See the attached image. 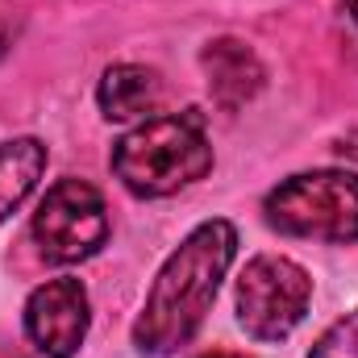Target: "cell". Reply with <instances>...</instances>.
<instances>
[{"label": "cell", "mask_w": 358, "mask_h": 358, "mask_svg": "<svg viewBox=\"0 0 358 358\" xmlns=\"http://www.w3.org/2000/svg\"><path fill=\"white\" fill-rule=\"evenodd\" d=\"M238 255V229L229 221L196 225L179 250L163 263L142 317L134 321V346L142 355H171L204 321L217 300V287Z\"/></svg>", "instance_id": "6da1fadb"}, {"label": "cell", "mask_w": 358, "mask_h": 358, "mask_svg": "<svg viewBox=\"0 0 358 358\" xmlns=\"http://www.w3.org/2000/svg\"><path fill=\"white\" fill-rule=\"evenodd\" d=\"M213 167L204 117L196 108L150 117L113 146V171L134 196H171Z\"/></svg>", "instance_id": "7a4b0ae2"}, {"label": "cell", "mask_w": 358, "mask_h": 358, "mask_svg": "<svg viewBox=\"0 0 358 358\" xmlns=\"http://www.w3.org/2000/svg\"><path fill=\"white\" fill-rule=\"evenodd\" d=\"M267 221L287 238L355 242L358 238V176L304 171L283 179L263 204Z\"/></svg>", "instance_id": "3957f363"}, {"label": "cell", "mask_w": 358, "mask_h": 358, "mask_svg": "<svg viewBox=\"0 0 358 358\" xmlns=\"http://www.w3.org/2000/svg\"><path fill=\"white\" fill-rule=\"evenodd\" d=\"M308 300H313L308 271L296 267L292 259H279V255L250 259L238 279V321L259 342L287 338L304 321Z\"/></svg>", "instance_id": "277c9868"}, {"label": "cell", "mask_w": 358, "mask_h": 358, "mask_svg": "<svg viewBox=\"0 0 358 358\" xmlns=\"http://www.w3.org/2000/svg\"><path fill=\"white\" fill-rule=\"evenodd\" d=\"M108 238V213L100 192L84 179H59L38 213H34V242L50 263H84Z\"/></svg>", "instance_id": "5b68a950"}, {"label": "cell", "mask_w": 358, "mask_h": 358, "mask_svg": "<svg viewBox=\"0 0 358 358\" xmlns=\"http://www.w3.org/2000/svg\"><path fill=\"white\" fill-rule=\"evenodd\" d=\"M25 334L46 358H71L88 334V292L80 279H46L25 300Z\"/></svg>", "instance_id": "8992f818"}, {"label": "cell", "mask_w": 358, "mask_h": 358, "mask_svg": "<svg viewBox=\"0 0 358 358\" xmlns=\"http://www.w3.org/2000/svg\"><path fill=\"white\" fill-rule=\"evenodd\" d=\"M200 67H204V80H208V92H213L217 108H225V113L246 108L267 84V71H263L259 55L238 38L208 42L204 55H200Z\"/></svg>", "instance_id": "52a82bcc"}, {"label": "cell", "mask_w": 358, "mask_h": 358, "mask_svg": "<svg viewBox=\"0 0 358 358\" xmlns=\"http://www.w3.org/2000/svg\"><path fill=\"white\" fill-rule=\"evenodd\" d=\"M159 76L150 67H138V63H117L100 76V88H96V100H100V113L108 121H134L142 113L155 108L159 100Z\"/></svg>", "instance_id": "ba28073f"}, {"label": "cell", "mask_w": 358, "mask_h": 358, "mask_svg": "<svg viewBox=\"0 0 358 358\" xmlns=\"http://www.w3.org/2000/svg\"><path fill=\"white\" fill-rule=\"evenodd\" d=\"M42 171H46V146L38 138L0 142V221L34 192Z\"/></svg>", "instance_id": "9c48e42d"}, {"label": "cell", "mask_w": 358, "mask_h": 358, "mask_svg": "<svg viewBox=\"0 0 358 358\" xmlns=\"http://www.w3.org/2000/svg\"><path fill=\"white\" fill-rule=\"evenodd\" d=\"M308 358H358V308L346 313L342 321H334Z\"/></svg>", "instance_id": "30bf717a"}, {"label": "cell", "mask_w": 358, "mask_h": 358, "mask_svg": "<svg viewBox=\"0 0 358 358\" xmlns=\"http://www.w3.org/2000/svg\"><path fill=\"white\" fill-rule=\"evenodd\" d=\"M346 13H350V21L358 25V0H346Z\"/></svg>", "instance_id": "8fae6325"}, {"label": "cell", "mask_w": 358, "mask_h": 358, "mask_svg": "<svg viewBox=\"0 0 358 358\" xmlns=\"http://www.w3.org/2000/svg\"><path fill=\"white\" fill-rule=\"evenodd\" d=\"M200 358H246V355H229V350H217V355H200Z\"/></svg>", "instance_id": "7c38bea8"}, {"label": "cell", "mask_w": 358, "mask_h": 358, "mask_svg": "<svg viewBox=\"0 0 358 358\" xmlns=\"http://www.w3.org/2000/svg\"><path fill=\"white\" fill-rule=\"evenodd\" d=\"M0 46H4V34H0Z\"/></svg>", "instance_id": "4fadbf2b"}]
</instances>
